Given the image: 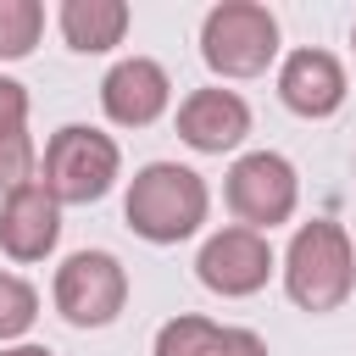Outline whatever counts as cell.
<instances>
[{
	"label": "cell",
	"instance_id": "6da1fadb",
	"mask_svg": "<svg viewBox=\"0 0 356 356\" xmlns=\"http://www.w3.org/2000/svg\"><path fill=\"white\" fill-rule=\"evenodd\" d=\"M206 211H211V189L184 161H145L122 195V222L145 245H178V239L200 234Z\"/></svg>",
	"mask_w": 356,
	"mask_h": 356
},
{
	"label": "cell",
	"instance_id": "7a4b0ae2",
	"mask_svg": "<svg viewBox=\"0 0 356 356\" xmlns=\"http://www.w3.org/2000/svg\"><path fill=\"white\" fill-rule=\"evenodd\" d=\"M284 295L323 317V312H339L356 289V245L350 234L334 222V217H312L289 234V250H284Z\"/></svg>",
	"mask_w": 356,
	"mask_h": 356
},
{
	"label": "cell",
	"instance_id": "3957f363",
	"mask_svg": "<svg viewBox=\"0 0 356 356\" xmlns=\"http://www.w3.org/2000/svg\"><path fill=\"white\" fill-rule=\"evenodd\" d=\"M117 178H122V150L106 128L67 122V128L50 134L39 184L56 195V206H95V200L111 195Z\"/></svg>",
	"mask_w": 356,
	"mask_h": 356
},
{
	"label": "cell",
	"instance_id": "277c9868",
	"mask_svg": "<svg viewBox=\"0 0 356 356\" xmlns=\"http://www.w3.org/2000/svg\"><path fill=\"white\" fill-rule=\"evenodd\" d=\"M200 56L217 78H261L278 61V17L256 0H222L200 22Z\"/></svg>",
	"mask_w": 356,
	"mask_h": 356
},
{
	"label": "cell",
	"instance_id": "5b68a950",
	"mask_svg": "<svg viewBox=\"0 0 356 356\" xmlns=\"http://www.w3.org/2000/svg\"><path fill=\"white\" fill-rule=\"evenodd\" d=\"M222 195H228V211H234L239 228L267 234V228H278V222L295 217V206H300V172L278 150H245V156H234Z\"/></svg>",
	"mask_w": 356,
	"mask_h": 356
},
{
	"label": "cell",
	"instance_id": "8992f818",
	"mask_svg": "<svg viewBox=\"0 0 356 356\" xmlns=\"http://www.w3.org/2000/svg\"><path fill=\"white\" fill-rule=\"evenodd\" d=\"M50 300L72 328H111L128 306V267L111 250H72L56 267Z\"/></svg>",
	"mask_w": 356,
	"mask_h": 356
},
{
	"label": "cell",
	"instance_id": "52a82bcc",
	"mask_svg": "<svg viewBox=\"0 0 356 356\" xmlns=\"http://www.w3.org/2000/svg\"><path fill=\"white\" fill-rule=\"evenodd\" d=\"M273 273H278V256H273L267 234L239 228V222L206 234V245H200V256H195V278H200L211 295H222V300H245V295L267 289Z\"/></svg>",
	"mask_w": 356,
	"mask_h": 356
},
{
	"label": "cell",
	"instance_id": "ba28073f",
	"mask_svg": "<svg viewBox=\"0 0 356 356\" xmlns=\"http://www.w3.org/2000/svg\"><path fill=\"white\" fill-rule=\"evenodd\" d=\"M167 106H172V78L150 56H122L100 78V111L117 128H150V122H161Z\"/></svg>",
	"mask_w": 356,
	"mask_h": 356
},
{
	"label": "cell",
	"instance_id": "9c48e42d",
	"mask_svg": "<svg viewBox=\"0 0 356 356\" xmlns=\"http://www.w3.org/2000/svg\"><path fill=\"white\" fill-rule=\"evenodd\" d=\"M345 95H350V83H345V67H339L334 50L300 44V50H289V56L278 61V100H284L295 117L323 122V117H334V111L345 106Z\"/></svg>",
	"mask_w": 356,
	"mask_h": 356
},
{
	"label": "cell",
	"instance_id": "30bf717a",
	"mask_svg": "<svg viewBox=\"0 0 356 356\" xmlns=\"http://www.w3.org/2000/svg\"><path fill=\"white\" fill-rule=\"evenodd\" d=\"M245 134H250V106H245V95L211 83V89H195V95L178 100V139H184L189 150H200V156H228V150L245 145Z\"/></svg>",
	"mask_w": 356,
	"mask_h": 356
},
{
	"label": "cell",
	"instance_id": "8fae6325",
	"mask_svg": "<svg viewBox=\"0 0 356 356\" xmlns=\"http://www.w3.org/2000/svg\"><path fill=\"white\" fill-rule=\"evenodd\" d=\"M56 239H61V206H56V195H50L39 178L22 184V189H11V195L0 200V250H6L17 267L44 261V256L56 250Z\"/></svg>",
	"mask_w": 356,
	"mask_h": 356
},
{
	"label": "cell",
	"instance_id": "7c38bea8",
	"mask_svg": "<svg viewBox=\"0 0 356 356\" xmlns=\"http://www.w3.org/2000/svg\"><path fill=\"white\" fill-rule=\"evenodd\" d=\"M150 356H267V345L250 328H228V323L184 312V317H167L156 328Z\"/></svg>",
	"mask_w": 356,
	"mask_h": 356
},
{
	"label": "cell",
	"instance_id": "4fadbf2b",
	"mask_svg": "<svg viewBox=\"0 0 356 356\" xmlns=\"http://www.w3.org/2000/svg\"><path fill=\"white\" fill-rule=\"evenodd\" d=\"M128 22H134L128 0H61V11H56V28H61L67 50H78V56L117 50L128 39Z\"/></svg>",
	"mask_w": 356,
	"mask_h": 356
},
{
	"label": "cell",
	"instance_id": "5bb4252c",
	"mask_svg": "<svg viewBox=\"0 0 356 356\" xmlns=\"http://www.w3.org/2000/svg\"><path fill=\"white\" fill-rule=\"evenodd\" d=\"M39 178V150L28 134V89L0 72V195Z\"/></svg>",
	"mask_w": 356,
	"mask_h": 356
},
{
	"label": "cell",
	"instance_id": "9a60e30c",
	"mask_svg": "<svg viewBox=\"0 0 356 356\" xmlns=\"http://www.w3.org/2000/svg\"><path fill=\"white\" fill-rule=\"evenodd\" d=\"M39 33H44V6L39 0H0V61L33 56Z\"/></svg>",
	"mask_w": 356,
	"mask_h": 356
},
{
	"label": "cell",
	"instance_id": "2e32d148",
	"mask_svg": "<svg viewBox=\"0 0 356 356\" xmlns=\"http://www.w3.org/2000/svg\"><path fill=\"white\" fill-rule=\"evenodd\" d=\"M33 323H39V289L0 267V345H22Z\"/></svg>",
	"mask_w": 356,
	"mask_h": 356
},
{
	"label": "cell",
	"instance_id": "e0dca14e",
	"mask_svg": "<svg viewBox=\"0 0 356 356\" xmlns=\"http://www.w3.org/2000/svg\"><path fill=\"white\" fill-rule=\"evenodd\" d=\"M0 356H56V350H44V345H0Z\"/></svg>",
	"mask_w": 356,
	"mask_h": 356
},
{
	"label": "cell",
	"instance_id": "ac0fdd59",
	"mask_svg": "<svg viewBox=\"0 0 356 356\" xmlns=\"http://www.w3.org/2000/svg\"><path fill=\"white\" fill-rule=\"evenodd\" d=\"M350 44H356V28H350Z\"/></svg>",
	"mask_w": 356,
	"mask_h": 356
}]
</instances>
